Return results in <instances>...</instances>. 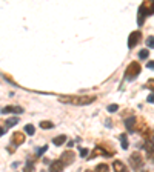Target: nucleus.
I'll list each match as a JSON object with an SVG mask.
<instances>
[{"label": "nucleus", "mask_w": 154, "mask_h": 172, "mask_svg": "<svg viewBox=\"0 0 154 172\" xmlns=\"http://www.w3.org/2000/svg\"><path fill=\"white\" fill-rule=\"evenodd\" d=\"M25 132H26L28 135H34V132H36V128H34L33 125H26V126H25Z\"/></svg>", "instance_id": "nucleus-16"}, {"label": "nucleus", "mask_w": 154, "mask_h": 172, "mask_svg": "<svg viewBox=\"0 0 154 172\" xmlns=\"http://www.w3.org/2000/svg\"><path fill=\"white\" fill-rule=\"evenodd\" d=\"M113 167H114V170H119V172H120V170H126V166H125L120 160H116V161L113 163Z\"/></svg>", "instance_id": "nucleus-12"}, {"label": "nucleus", "mask_w": 154, "mask_h": 172, "mask_svg": "<svg viewBox=\"0 0 154 172\" xmlns=\"http://www.w3.org/2000/svg\"><path fill=\"white\" fill-rule=\"evenodd\" d=\"M152 97H154V95H152V94H149V97H148V102H149V103H152V102H154V98H152Z\"/></svg>", "instance_id": "nucleus-25"}, {"label": "nucleus", "mask_w": 154, "mask_h": 172, "mask_svg": "<svg viewBox=\"0 0 154 172\" xmlns=\"http://www.w3.org/2000/svg\"><path fill=\"white\" fill-rule=\"evenodd\" d=\"M117 109H119V105H116V103H114V105H110V106H108V111H110V112H116Z\"/></svg>", "instance_id": "nucleus-21"}, {"label": "nucleus", "mask_w": 154, "mask_h": 172, "mask_svg": "<svg viewBox=\"0 0 154 172\" xmlns=\"http://www.w3.org/2000/svg\"><path fill=\"white\" fill-rule=\"evenodd\" d=\"M152 14V8H146V3H143L140 8H139V25H143L145 19L148 15Z\"/></svg>", "instance_id": "nucleus-4"}, {"label": "nucleus", "mask_w": 154, "mask_h": 172, "mask_svg": "<svg viewBox=\"0 0 154 172\" xmlns=\"http://www.w3.org/2000/svg\"><path fill=\"white\" fill-rule=\"evenodd\" d=\"M3 132H5V129H3V128H0V137L3 135Z\"/></svg>", "instance_id": "nucleus-27"}, {"label": "nucleus", "mask_w": 154, "mask_h": 172, "mask_svg": "<svg viewBox=\"0 0 154 172\" xmlns=\"http://www.w3.org/2000/svg\"><path fill=\"white\" fill-rule=\"evenodd\" d=\"M63 167H65V164L62 163V160H56V161H53L49 164V170H53V172H59Z\"/></svg>", "instance_id": "nucleus-11"}, {"label": "nucleus", "mask_w": 154, "mask_h": 172, "mask_svg": "<svg viewBox=\"0 0 154 172\" xmlns=\"http://www.w3.org/2000/svg\"><path fill=\"white\" fill-rule=\"evenodd\" d=\"M108 169H110L108 164H97L96 166V170H108Z\"/></svg>", "instance_id": "nucleus-19"}, {"label": "nucleus", "mask_w": 154, "mask_h": 172, "mask_svg": "<svg viewBox=\"0 0 154 172\" xmlns=\"http://www.w3.org/2000/svg\"><path fill=\"white\" fill-rule=\"evenodd\" d=\"M74 158H75V154H74L72 151H66V152H63L62 157H60V160H62V163H63L65 166L71 164V163L74 161Z\"/></svg>", "instance_id": "nucleus-5"}, {"label": "nucleus", "mask_w": 154, "mask_h": 172, "mask_svg": "<svg viewBox=\"0 0 154 172\" xmlns=\"http://www.w3.org/2000/svg\"><path fill=\"white\" fill-rule=\"evenodd\" d=\"M88 154H89V151L88 149H85V147H82V149H80V157H88Z\"/></svg>", "instance_id": "nucleus-22"}, {"label": "nucleus", "mask_w": 154, "mask_h": 172, "mask_svg": "<svg viewBox=\"0 0 154 172\" xmlns=\"http://www.w3.org/2000/svg\"><path fill=\"white\" fill-rule=\"evenodd\" d=\"M152 83H154V80H152V79H149V80H148V83H146L149 89H152Z\"/></svg>", "instance_id": "nucleus-24"}, {"label": "nucleus", "mask_w": 154, "mask_h": 172, "mask_svg": "<svg viewBox=\"0 0 154 172\" xmlns=\"http://www.w3.org/2000/svg\"><path fill=\"white\" fill-rule=\"evenodd\" d=\"M19 123V118H9L6 120V128H11V126H16Z\"/></svg>", "instance_id": "nucleus-17"}, {"label": "nucleus", "mask_w": 154, "mask_h": 172, "mask_svg": "<svg viewBox=\"0 0 154 172\" xmlns=\"http://www.w3.org/2000/svg\"><path fill=\"white\" fill-rule=\"evenodd\" d=\"M22 114L23 112V109L20 108V106H6V108H3L2 109V114Z\"/></svg>", "instance_id": "nucleus-10"}, {"label": "nucleus", "mask_w": 154, "mask_h": 172, "mask_svg": "<svg viewBox=\"0 0 154 172\" xmlns=\"http://www.w3.org/2000/svg\"><path fill=\"white\" fill-rule=\"evenodd\" d=\"M11 141H12L14 146H20L22 143H25V134H22V132H14Z\"/></svg>", "instance_id": "nucleus-7"}, {"label": "nucleus", "mask_w": 154, "mask_h": 172, "mask_svg": "<svg viewBox=\"0 0 154 172\" xmlns=\"http://www.w3.org/2000/svg\"><path fill=\"white\" fill-rule=\"evenodd\" d=\"M136 123H137L136 117H130V118H126V120H125V128H126V131H128V132H134V126H136Z\"/></svg>", "instance_id": "nucleus-8"}, {"label": "nucleus", "mask_w": 154, "mask_h": 172, "mask_svg": "<svg viewBox=\"0 0 154 172\" xmlns=\"http://www.w3.org/2000/svg\"><path fill=\"white\" fill-rule=\"evenodd\" d=\"M40 128L42 129H51V128H54V125H53V123H51V121H40Z\"/></svg>", "instance_id": "nucleus-14"}, {"label": "nucleus", "mask_w": 154, "mask_h": 172, "mask_svg": "<svg viewBox=\"0 0 154 172\" xmlns=\"http://www.w3.org/2000/svg\"><path fill=\"white\" fill-rule=\"evenodd\" d=\"M139 74H140V63L133 62V63L128 65V68L125 71V79L126 80H133V79H136L139 76Z\"/></svg>", "instance_id": "nucleus-2"}, {"label": "nucleus", "mask_w": 154, "mask_h": 172, "mask_svg": "<svg viewBox=\"0 0 154 172\" xmlns=\"http://www.w3.org/2000/svg\"><path fill=\"white\" fill-rule=\"evenodd\" d=\"M146 45H148V48H152V46H154V37H152V35H148Z\"/></svg>", "instance_id": "nucleus-20"}, {"label": "nucleus", "mask_w": 154, "mask_h": 172, "mask_svg": "<svg viewBox=\"0 0 154 172\" xmlns=\"http://www.w3.org/2000/svg\"><path fill=\"white\" fill-rule=\"evenodd\" d=\"M143 158H142V155L139 154V152H134V154H131V157H130V164H131V167L133 169H140L142 166H143Z\"/></svg>", "instance_id": "nucleus-3"}, {"label": "nucleus", "mask_w": 154, "mask_h": 172, "mask_svg": "<svg viewBox=\"0 0 154 172\" xmlns=\"http://www.w3.org/2000/svg\"><path fill=\"white\" fill-rule=\"evenodd\" d=\"M59 102L68 103V105H77V106H86L96 102V95H74V97H60Z\"/></svg>", "instance_id": "nucleus-1"}, {"label": "nucleus", "mask_w": 154, "mask_h": 172, "mask_svg": "<svg viewBox=\"0 0 154 172\" xmlns=\"http://www.w3.org/2000/svg\"><path fill=\"white\" fill-rule=\"evenodd\" d=\"M65 141H66V137H65V135H59V137H54V138H53V143H54L56 146H62Z\"/></svg>", "instance_id": "nucleus-13"}, {"label": "nucleus", "mask_w": 154, "mask_h": 172, "mask_svg": "<svg viewBox=\"0 0 154 172\" xmlns=\"http://www.w3.org/2000/svg\"><path fill=\"white\" fill-rule=\"evenodd\" d=\"M148 56H149V52H148V49H142V51L139 52V59H148Z\"/></svg>", "instance_id": "nucleus-18"}, {"label": "nucleus", "mask_w": 154, "mask_h": 172, "mask_svg": "<svg viewBox=\"0 0 154 172\" xmlns=\"http://www.w3.org/2000/svg\"><path fill=\"white\" fill-rule=\"evenodd\" d=\"M120 141H122V147H123V149H128V137H126V134L120 135Z\"/></svg>", "instance_id": "nucleus-15"}, {"label": "nucleus", "mask_w": 154, "mask_h": 172, "mask_svg": "<svg viewBox=\"0 0 154 172\" xmlns=\"http://www.w3.org/2000/svg\"><path fill=\"white\" fill-rule=\"evenodd\" d=\"M46 149H48V146H42L40 149L37 151V157H40L42 154H45V151H46Z\"/></svg>", "instance_id": "nucleus-23"}, {"label": "nucleus", "mask_w": 154, "mask_h": 172, "mask_svg": "<svg viewBox=\"0 0 154 172\" xmlns=\"http://www.w3.org/2000/svg\"><path fill=\"white\" fill-rule=\"evenodd\" d=\"M148 68L152 69V68H154V63H152V62H148Z\"/></svg>", "instance_id": "nucleus-26"}, {"label": "nucleus", "mask_w": 154, "mask_h": 172, "mask_svg": "<svg viewBox=\"0 0 154 172\" xmlns=\"http://www.w3.org/2000/svg\"><path fill=\"white\" fill-rule=\"evenodd\" d=\"M134 131H137V132H140V134H148V132H151V129L148 128V125H146L145 121H139V125L134 126Z\"/></svg>", "instance_id": "nucleus-9"}, {"label": "nucleus", "mask_w": 154, "mask_h": 172, "mask_svg": "<svg viewBox=\"0 0 154 172\" xmlns=\"http://www.w3.org/2000/svg\"><path fill=\"white\" fill-rule=\"evenodd\" d=\"M139 42H140V32L139 31L131 32L130 34V39H128V48H134Z\"/></svg>", "instance_id": "nucleus-6"}]
</instances>
